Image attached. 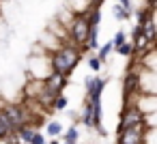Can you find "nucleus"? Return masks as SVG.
<instances>
[{
    "mask_svg": "<svg viewBox=\"0 0 157 144\" xmlns=\"http://www.w3.org/2000/svg\"><path fill=\"white\" fill-rule=\"evenodd\" d=\"M78 60H80L78 47H60L58 52L52 54V69H54V73H60L63 78H67L69 71L78 65Z\"/></svg>",
    "mask_w": 157,
    "mask_h": 144,
    "instance_id": "obj_1",
    "label": "nucleus"
},
{
    "mask_svg": "<svg viewBox=\"0 0 157 144\" xmlns=\"http://www.w3.org/2000/svg\"><path fill=\"white\" fill-rule=\"evenodd\" d=\"M142 123H144V114H142V110L129 105V108H125V112H123V116H121L118 133L125 131V129H131V127H140Z\"/></svg>",
    "mask_w": 157,
    "mask_h": 144,
    "instance_id": "obj_2",
    "label": "nucleus"
},
{
    "mask_svg": "<svg viewBox=\"0 0 157 144\" xmlns=\"http://www.w3.org/2000/svg\"><path fill=\"white\" fill-rule=\"evenodd\" d=\"M88 30H90V26H88V15H78L75 22L71 24V39H73V43L84 45L86 39H88Z\"/></svg>",
    "mask_w": 157,
    "mask_h": 144,
    "instance_id": "obj_3",
    "label": "nucleus"
},
{
    "mask_svg": "<svg viewBox=\"0 0 157 144\" xmlns=\"http://www.w3.org/2000/svg\"><path fill=\"white\" fill-rule=\"evenodd\" d=\"M2 114L7 116V120H9V125H11V131H13V129L17 131V129L26 127L28 116H26V112H24L22 105H7V108L2 110Z\"/></svg>",
    "mask_w": 157,
    "mask_h": 144,
    "instance_id": "obj_4",
    "label": "nucleus"
},
{
    "mask_svg": "<svg viewBox=\"0 0 157 144\" xmlns=\"http://www.w3.org/2000/svg\"><path fill=\"white\" fill-rule=\"evenodd\" d=\"M142 125L140 127H131L118 133V144H142Z\"/></svg>",
    "mask_w": 157,
    "mask_h": 144,
    "instance_id": "obj_5",
    "label": "nucleus"
},
{
    "mask_svg": "<svg viewBox=\"0 0 157 144\" xmlns=\"http://www.w3.org/2000/svg\"><path fill=\"white\" fill-rule=\"evenodd\" d=\"M105 82L99 78H86V90H88V99H101V90H103Z\"/></svg>",
    "mask_w": 157,
    "mask_h": 144,
    "instance_id": "obj_6",
    "label": "nucleus"
},
{
    "mask_svg": "<svg viewBox=\"0 0 157 144\" xmlns=\"http://www.w3.org/2000/svg\"><path fill=\"white\" fill-rule=\"evenodd\" d=\"M45 86H48L50 90H54V93H60V90L65 88V78H63L60 73H52V75H48Z\"/></svg>",
    "mask_w": 157,
    "mask_h": 144,
    "instance_id": "obj_7",
    "label": "nucleus"
},
{
    "mask_svg": "<svg viewBox=\"0 0 157 144\" xmlns=\"http://www.w3.org/2000/svg\"><path fill=\"white\" fill-rule=\"evenodd\" d=\"M9 131H11V125H9L7 116H5L2 112H0V140L7 138V135H9Z\"/></svg>",
    "mask_w": 157,
    "mask_h": 144,
    "instance_id": "obj_8",
    "label": "nucleus"
},
{
    "mask_svg": "<svg viewBox=\"0 0 157 144\" xmlns=\"http://www.w3.org/2000/svg\"><path fill=\"white\" fill-rule=\"evenodd\" d=\"M15 133H17V138H20V140H24V142H30V140H33V135H35V131H33L30 127H22V129H17Z\"/></svg>",
    "mask_w": 157,
    "mask_h": 144,
    "instance_id": "obj_9",
    "label": "nucleus"
},
{
    "mask_svg": "<svg viewBox=\"0 0 157 144\" xmlns=\"http://www.w3.org/2000/svg\"><path fill=\"white\" fill-rule=\"evenodd\" d=\"M136 84H138V75H136V73H129L127 80H125V88H127V93H133V90H136Z\"/></svg>",
    "mask_w": 157,
    "mask_h": 144,
    "instance_id": "obj_10",
    "label": "nucleus"
},
{
    "mask_svg": "<svg viewBox=\"0 0 157 144\" xmlns=\"http://www.w3.org/2000/svg\"><path fill=\"white\" fill-rule=\"evenodd\" d=\"M48 133H50V135H60V133H63V125L56 123V120L50 123V125H48Z\"/></svg>",
    "mask_w": 157,
    "mask_h": 144,
    "instance_id": "obj_11",
    "label": "nucleus"
},
{
    "mask_svg": "<svg viewBox=\"0 0 157 144\" xmlns=\"http://www.w3.org/2000/svg\"><path fill=\"white\" fill-rule=\"evenodd\" d=\"M84 125L86 127H93V105L88 103L86 110H84Z\"/></svg>",
    "mask_w": 157,
    "mask_h": 144,
    "instance_id": "obj_12",
    "label": "nucleus"
},
{
    "mask_svg": "<svg viewBox=\"0 0 157 144\" xmlns=\"http://www.w3.org/2000/svg\"><path fill=\"white\" fill-rule=\"evenodd\" d=\"M52 105H54V110H65V108H67V99H65L63 95H58V97L52 101Z\"/></svg>",
    "mask_w": 157,
    "mask_h": 144,
    "instance_id": "obj_13",
    "label": "nucleus"
},
{
    "mask_svg": "<svg viewBox=\"0 0 157 144\" xmlns=\"http://www.w3.org/2000/svg\"><path fill=\"white\" fill-rule=\"evenodd\" d=\"M125 39H127V37H125V32L121 30V32H116V37H114V41H112V45H114V47L118 50V47H121V45L125 43Z\"/></svg>",
    "mask_w": 157,
    "mask_h": 144,
    "instance_id": "obj_14",
    "label": "nucleus"
},
{
    "mask_svg": "<svg viewBox=\"0 0 157 144\" xmlns=\"http://www.w3.org/2000/svg\"><path fill=\"white\" fill-rule=\"evenodd\" d=\"M131 52H133V45H129V43H123L118 47V54L121 56H131Z\"/></svg>",
    "mask_w": 157,
    "mask_h": 144,
    "instance_id": "obj_15",
    "label": "nucleus"
},
{
    "mask_svg": "<svg viewBox=\"0 0 157 144\" xmlns=\"http://www.w3.org/2000/svg\"><path fill=\"white\" fill-rule=\"evenodd\" d=\"M110 52H112V43H105V45L99 50V58H101V60H105V56H108Z\"/></svg>",
    "mask_w": 157,
    "mask_h": 144,
    "instance_id": "obj_16",
    "label": "nucleus"
},
{
    "mask_svg": "<svg viewBox=\"0 0 157 144\" xmlns=\"http://www.w3.org/2000/svg\"><path fill=\"white\" fill-rule=\"evenodd\" d=\"M114 17H116V20H127V11H123V9L116 5V7H114Z\"/></svg>",
    "mask_w": 157,
    "mask_h": 144,
    "instance_id": "obj_17",
    "label": "nucleus"
},
{
    "mask_svg": "<svg viewBox=\"0 0 157 144\" xmlns=\"http://www.w3.org/2000/svg\"><path fill=\"white\" fill-rule=\"evenodd\" d=\"M65 138H67V142H75V140H78V131H75V127H71V129L67 131Z\"/></svg>",
    "mask_w": 157,
    "mask_h": 144,
    "instance_id": "obj_18",
    "label": "nucleus"
},
{
    "mask_svg": "<svg viewBox=\"0 0 157 144\" xmlns=\"http://www.w3.org/2000/svg\"><path fill=\"white\" fill-rule=\"evenodd\" d=\"M88 67H90L93 71H99V67H101V60H99V58H90V60H88Z\"/></svg>",
    "mask_w": 157,
    "mask_h": 144,
    "instance_id": "obj_19",
    "label": "nucleus"
},
{
    "mask_svg": "<svg viewBox=\"0 0 157 144\" xmlns=\"http://www.w3.org/2000/svg\"><path fill=\"white\" fill-rule=\"evenodd\" d=\"M30 144H45V140H43V135H41V133H35V135H33V140H30Z\"/></svg>",
    "mask_w": 157,
    "mask_h": 144,
    "instance_id": "obj_20",
    "label": "nucleus"
},
{
    "mask_svg": "<svg viewBox=\"0 0 157 144\" xmlns=\"http://www.w3.org/2000/svg\"><path fill=\"white\" fill-rule=\"evenodd\" d=\"M118 7H121L123 11H127V9H129V0H118Z\"/></svg>",
    "mask_w": 157,
    "mask_h": 144,
    "instance_id": "obj_21",
    "label": "nucleus"
},
{
    "mask_svg": "<svg viewBox=\"0 0 157 144\" xmlns=\"http://www.w3.org/2000/svg\"><path fill=\"white\" fill-rule=\"evenodd\" d=\"M52 144H58V142H52Z\"/></svg>",
    "mask_w": 157,
    "mask_h": 144,
    "instance_id": "obj_22",
    "label": "nucleus"
}]
</instances>
